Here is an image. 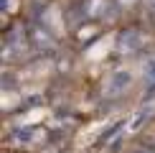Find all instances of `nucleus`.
Returning <instances> with one entry per match:
<instances>
[{"instance_id": "2", "label": "nucleus", "mask_w": 155, "mask_h": 153, "mask_svg": "<svg viewBox=\"0 0 155 153\" xmlns=\"http://www.w3.org/2000/svg\"><path fill=\"white\" fill-rule=\"evenodd\" d=\"M143 43H145V36L140 33V31L130 28V31H125V33L120 36L117 46H120V51H122V54H135V51H140V49H143Z\"/></svg>"}, {"instance_id": "3", "label": "nucleus", "mask_w": 155, "mask_h": 153, "mask_svg": "<svg viewBox=\"0 0 155 153\" xmlns=\"http://www.w3.org/2000/svg\"><path fill=\"white\" fill-rule=\"evenodd\" d=\"M84 10L92 18H112V13H109L112 10V3H109V0H87Z\"/></svg>"}, {"instance_id": "1", "label": "nucleus", "mask_w": 155, "mask_h": 153, "mask_svg": "<svg viewBox=\"0 0 155 153\" xmlns=\"http://www.w3.org/2000/svg\"><path fill=\"white\" fill-rule=\"evenodd\" d=\"M130 82H132V74L127 72V69H120V72H114V74L104 82L102 94H104V97H120V94L130 87Z\"/></svg>"}, {"instance_id": "4", "label": "nucleus", "mask_w": 155, "mask_h": 153, "mask_svg": "<svg viewBox=\"0 0 155 153\" xmlns=\"http://www.w3.org/2000/svg\"><path fill=\"white\" fill-rule=\"evenodd\" d=\"M145 10H147V18H150V23L155 25V0H145Z\"/></svg>"}, {"instance_id": "6", "label": "nucleus", "mask_w": 155, "mask_h": 153, "mask_svg": "<svg viewBox=\"0 0 155 153\" xmlns=\"http://www.w3.org/2000/svg\"><path fill=\"white\" fill-rule=\"evenodd\" d=\"M132 153H155V148H140V151H132Z\"/></svg>"}, {"instance_id": "5", "label": "nucleus", "mask_w": 155, "mask_h": 153, "mask_svg": "<svg viewBox=\"0 0 155 153\" xmlns=\"http://www.w3.org/2000/svg\"><path fill=\"white\" fill-rule=\"evenodd\" d=\"M147 82H150V87H155V61L147 66Z\"/></svg>"}]
</instances>
